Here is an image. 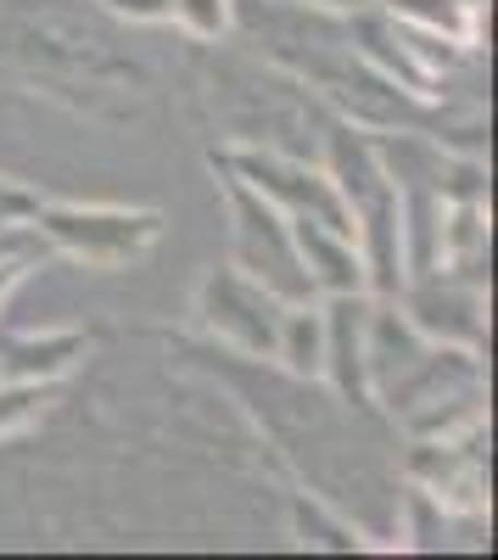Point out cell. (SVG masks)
Masks as SVG:
<instances>
[{
	"label": "cell",
	"mask_w": 498,
	"mask_h": 560,
	"mask_svg": "<svg viewBox=\"0 0 498 560\" xmlns=\"http://www.w3.org/2000/svg\"><path fill=\"white\" fill-rule=\"evenodd\" d=\"M365 387L410 438H448L482 427V353L426 342L392 298H370Z\"/></svg>",
	"instance_id": "obj_1"
},
{
	"label": "cell",
	"mask_w": 498,
	"mask_h": 560,
	"mask_svg": "<svg viewBox=\"0 0 498 560\" xmlns=\"http://www.w3.org/2000/svg\"><path fill=\"white\" fill-rule=\"evenodd\" d=\"M28 230L39 247L112 275V269L141 264L163 242L168 219L157 208H118V202H39Z\"/></svg>",
	"instance_id": "obj_2"
},
{
	"label": "cell",
	"mask_w": 498,
	"mask_h": 560,
	"mask_svg": "<svg viewBox=\"0 0 498 560\" xmlns=\"http://www.w3.org/2000/svg\"><path fill=\"white\" fill-rule=\"evenodd\" d=\"M213 174H218V197H224V219H230V264L252 280H263L275 298L297 303V298H320L308 287V269L297 258V242H292V224L275 202H263L247 179H236L213 158Z\"/></svg>",
	"instance_id": "obj_3"
},
{
	"label": "cell",
	"mask_w": 498,
	"mask_h": 560,
	"mask_svg": "<svg viewBox=\"0 0 498 560\" xmlns=\"http://www.w3.org/2000/svg\"><path fill=\"white\" fill-rule=\"evenodd\" d=\"M281 308L286 298H275L263 280L241 275L236 264H213L197 280V325L236 359H269L275 353V331H281Z\"/></svg>",
	"instance_id": "obj_4"
},
{
	"label": "cell",
	"mask_w": 498,
	"mask_h": 560,
	"mask_svg": "<svg viewBox=\"0 0 498 560\" xmlns=\"http://www.w3.org/2000/svg\"><path fill=\"white\" fill-rule=\"evenodd\" d=\"M218 163L230 168L236 179H247L263 202H275L286 219H325V224H336V230L353 236V219H347L336 185H331V174L320 163H308V158H297L286 147H263V140L258 147H241L236 140Z\"/></svg>",
	"instance_id": "obj_5"
},
{
	"label": "cell",
	"mask_w": 498,
	"mask_h": 560,
	"mask_svg": "<svg viewBox=\"0 0 498 560\" xmlns=\"http://www.w3.org/2000/svg\"><path fill=\"white\" fill-rule=\"evenodd\" d=\"M392 303L403 308V319H410L426 342L471 348V353H482V342H487V298L476 287V275H454V269L410 275Z\"/></svg>",
	"instance_id": "obj_6"
},
{
	"label": "cell",
	"mask_w": 498,
	"mask_h": 560,
	"mask_svg": "<svg viewBox=\"0 0 498 560\" xmlns=\"http://www.w3.org/2000/svg\"><path fill=\"white\" fill-rule=\"evenodd\" d=\"M410 482L426 488L442 510L476 522L487 510V459H482V427L448 432V438H410Z\"/></svg>",
	"instance_id": "obj_7"
},
{
	"label": "cell",
	"mask_w": 498,
	"mask_h": 560,
	"mask_svg": "<svg viewBox=\"0 0 498 560\" xmlns=\"http://www.w3.org/2000/svg\"><path fill=\"white\" fill-rule=\"evenodd\" d=\"M320 308H325V364H320V382L336 393V404L370 409V387H365L370 292H331V298H320Z\"/></svg>",
	"instance_id": "obj_8"
},
{
	"label": "cell",
	"mask_w": 498,
	"mask_h": 560,
	"mask_svg": "<svg viewBox=\"0 0 498 560\" xmlns=\"http://www.w3.org/2000/svg\"><path fill=\"white\" fill-rule=\"evenodd\" d=\"M292 224V242L297 258L308 269V287L331 298V292H370L365 287V258H358V242L347 230L325 224V219H286Z\"/></svg>",
	"instance_id": "obj_9"
},
{
	"label": "cell",
	"mask_w": 498,
	"mask_h": 560,
	"mask_svg": "<svg viewBox=\"0 0 498 560\" xmlns=\"http://www.w3.org/2000/svg\"><path fill=\"white\" fill-rule=\"evenodd\" d=\"M90 353L84 331H28L0 342V376H23V382H68L79 359Z\"/></svg>",
	"instance_id": "obj_10"
},
{
	"label": "cell",
	"mask_w": 498,
	"mask_h": 560,
	"mask_svg": "<svg viewBox=\"0 0 498 560\" xmlns=\"http://www.w3.org/2000/svg\"><path fill=\"white\" fill-rule=\"evenodd\" d=\"M269 364H281L292 382H320V364H325V308H320V298H297V303L281 308V331H275Z\"/></svg>",
	"instance_id": "obj_11"
},
{
	"label": "cell",
	"mask_w": 498,
	"mask_h": 560,
	"mask_svg": "<svg viewBox=\"0 0 498 560\" xmlns=\"http://www.w3.org/2000/svg\"><path fill=\"white\" fill-rule=\"evenodd\" d=\"M381 12L415 34L465 45V51L482 45V7H465V0H381Z\"/></svg>",
	"instance_id": "obj_12"
},
{
	"label": "cell",
	"mask_w": 498,
	"mask_h": 560,
	"mask_svg": "<svg viewBox=\"0 0 498 560\" xmlns=\"http://www.w3.org/2000/svg\"><path fill=\"white\" fill-rule=\"evenodd\" d=\"M292 538L303 549H325V555H353V549H370L365 527L347 522L336 504H325L320 493H292Z\"/></svg>",
	"instance_id": "obj_13"
},
{
	"label": "cell",
	"mask_w": 498,
	"mask_h": 560,
	"mask_svg": "<svg viewBox=\"0 0 498 560\" xmlns=\"http://www.w3.org/2000/svg\"><path fill=\"white\" fill-rule=\"evenodd\" d=\"M62 382H23V376H0V443L28 438L45 415H51Z\"/></svg>",
	"instance_id": "obj_14"
},
{
	"label": "cell",
	"mask_w": 498,
	"mask_h": 560,
	"mask_svg": "<svg viewBox=\"0 0 498 560\" xmlns=\"http://www.w3.org/2000/svg\"><path fill=\"white\" fill-rule=\"evenodd\" d=\"M168 23L197 45L230 39L236 34V0H168Z\"/></svg>",
	"instance_id": "obj_15"
},
{
	"label": "cell",
	"mask_w": 498,
	"mask_h": 560,
	"mask_svg": "<svg viewBox=\"0 0 498 560\" xmlns=\"http://www.w3.org/2000/svg\"><path fill=\"white\" fill-rule=\"evenodd\" d=\"M34 208H39V197L28 191V185L12 179V174H0V236H7V230H23L34 219Z\"/></svg>",
	"instance_id": "obj_16"
},
{
	"label": "cell",
	"mask_w": 498,
	"mask_h": 560,
	"mask_svg": "<svg viewBox=\"0 0 498 560\" xmlns=\"http://www.w3.org/2000/svg\"><path fill=\"white\" fill-rule=\"evenodd\" d=\"M34 236V230H28ZM23 236V242H28ZM23 242H12V247H0V314H7V303H12V292L28 280V269H34V258H28V247Z\"/></svg>",
	"instance_id": "obj_17"
},
{
	"label": "cell",
	"mask_w": 498,
	"mask_h": 560,
	"mask_svg": "<svg viewBox=\"0 0 498 560\" xmlns=\"http://www.w3.org/2000/svg\"><path fill=\"white\" fill-rule=\"evenodd\" d=\"M123 23H168V0H102Z\"/></svg>",
	"instance_id": "obj_18"
},
{
	"label": "cell",
	"mask_w": 498,
	"mask_h": 560,
	"mask_svg": "<svg viewBox=\"0 0 498 560\" xmlns=\"http://www.w3.org/2000/svg\"><path fill=\"white\" fill-rule=\"evenodd\" d=\"M303 7H313L320 18H336V23H347V18H358V12L381 7V0H303Z\"/></svg>",
	"instance_id": "obj_19"
},
{
	"label": "cell",
	"mask_w": 498,
	"mask_h": 560,
	"mask_svg": "<svg viewBox=\"0 0 498 560\" xmlns=\"http://www.w3.org/2000/svg\"><path fill=\"white\" fill-rule=\"evenodd\" d=\"M465 7H482V12H487V0H465Z\"/></svg>",
	"instance_id": "obj_20"
}]
</instances>
